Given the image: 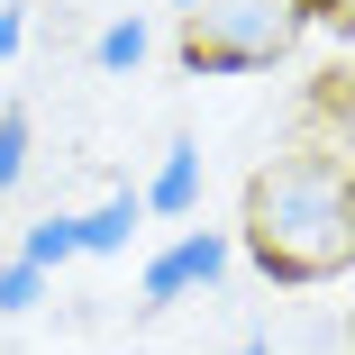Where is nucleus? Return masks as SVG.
<instances>
[{
	"label": "nucleus",
	"mask_w": 355,
	"mask_h": 355,
	"mask_svg": "<svg viewBox=\"0 0 355 355\" xmlns=\"http://www.w3.org/2000/svg\"><path fill=\"white\" fill-rule=\"evenodd\" d=\"M28 173V110H10V119H0V191H10Z\"/></svg>",
	"instance_id": "obj_8"
},
{
	"label": "nucleus",
	"mask_w": 355,
	"mask_h": 355,
	"mask_svg": "<svg viewBox=\"0 0 355 355\" xmlns=\"http://www.w3.org/2000/svg\"><path fill=\"white\" fill-rule=\"evenodd\" d=\"M137 219H146V200H137V191H110L92 219H83V255H119L137 237Z\"/></svg>",
	"instance_id": "obj_5"
},
{
	"label": "nucleus",
	"mask_w": 355,
	"mask_h": 355,
	"mask_svg": "<svg viewBox=\"0 0 355 355\" xmlns=\"http://www.w3.org/2000/svg\"><path fill=\"white\" fill-rule=\"evenodd\" d=\"M73 255H83V219H37V228L19 237V264H37V273L73 264Z\"/></svg>",
	"instance_id": "obj_6"
},
{
	"label": "nucleus",
	"mask_w": 355,
	"mask_h": 355,
	"mask_svg": "<svg viewBox=\"0 0 355 355\" xmlns=\"http://www.w3.org/2000/svg\"><path fill=\"white\" fill-rule=\"evenodd\" d=\"M137 55H146V19H110V28H101V46H92L101 73H128Z\"/></svg>",
	"instance_id": "obj_7"
},
{
	"label": "nucleus",
	"mask_w": 355,
	"mask_h": 355,
	"mask_svg": "<svg viewBox=\"0 0 355 355\" xmlns=\"http://www.w3.org/2000/svg\"><path fill=\"white\" fill-rule=\"evenodd\" d=\"M137 200H146V209H164V219H182V209L200 200V146H191V137H182V146H164V173L137 191Z\"/></svg>",
	"instance_id": "obj_4"
},
{
	"label": "nucleus",
	"mask_w": 355,
	"mask_h": 355,
	"mask_svg": "<svg viewBox=\"0 0 355 355\" xmlns=\"http://www.w3.org/2000/svg\"><path fill=\"white\" fill-rule=\"evenodd\" d=\"M301 28H310L301 0H182L173 46L191 73H264L301 46Z\"/></svg>",
	"instance_id": "obj_2"
},
{
	"label": "nucleus",
	"mask_w": 355,
	"mask_h": 355,
	"mask_svg": "<svg viewBox=\"0 0 355 355\" xmlns=\"http://www.w3.org/2000/svg\"><path fill=\"white\" fill-rule=\"evenodd\" d=\"M219 264H228V237H219V228L173 237V246L146 264V301H182V292H200V282H219Z\"/></svg>",
	"instance_id": "obj_3"
},
{
	"label": "nucleus",
	"mask_w": 355,
	"mask_h": 355,
	"mask_svg": "<svg viewBox=\"0 0 355 355\" xmlns=\"http://www.w3.org/2000/svg\"><path fill=\"white\" fill-rule=\"evenodd\" d=\"M237 355H264V337H246V346H237Z\"/></svg>",
	"instance_id": "obj_12"
},
{
	"label": "nucleus",
	"mask_w": 355,
	"mask_h": 355,
	"mask_svg": "<svg viewBox=\"0 0 355 355\" xmlns=\"http://www.w3.org/2000/svg\"><path fill=\"white\" fill-rule=\"evenodd\" d=\"M28 46V10H0V55H19Z\"/></svg>",
	"instance_id": "obj_11"
},
{
	"label": "nucleus",
	"mask_w": 355,
	"mask_h": 355,
	"mask_svg": "<svg viewBox=\"0 0 355 355\" xmlns=\"http://www.w3.org/2000/svg\"><path fill=\"white\" fill-rule=\"evenodd\" d=\"M301 10H310L328 37H346V46H355V0H301Z\"/></svg>",
	"instance_id": "obj_10"
},
{
	"label": "nucleus",
	"mask_w": 355,
	"mask_h": 355,
	"mask_svg": "<svg viewBox=\"0 0 355 355\" xmlns=\"http://www.w3.org/2000/svg\"><path fill=\"white\" fill-rule=\"evenodd\" d=\"M237 246L255 255L264 282H328L355 264V164L337 146H282L255 164Z\"/></svg>",
	"instance_id": "obj_1"
},
{
	"label": "nucleus",
	"mask_w": 355,
	"mask_h": 355,
	"mask_svg": "<svg viewBox=\"0 0 355 355\" xmlns=\"http://www.w3.org/2000/svg\"><path fill=\"white\" fill-rule=\"evenodd\" d=\"M37 292H46V273H37V264H0V310H10V319L37 310Z\"/></svg>",
	"instance_id": "obj_9"
},
{
	"label": "nucleus",
	"mask_w": 355,
	"mask_h": 355,
	"mask_svg": "<svg viewBox=\"0 0 355 355\" xmlns=\"http://www.w3.org/2000/svg\"><path fill=\"white\" fill-rule=\"evenodd\" d=\"M346 337H355V319H346Z\"/></svg>",
	"instance_id": "obj_13"
}]
</instances>
